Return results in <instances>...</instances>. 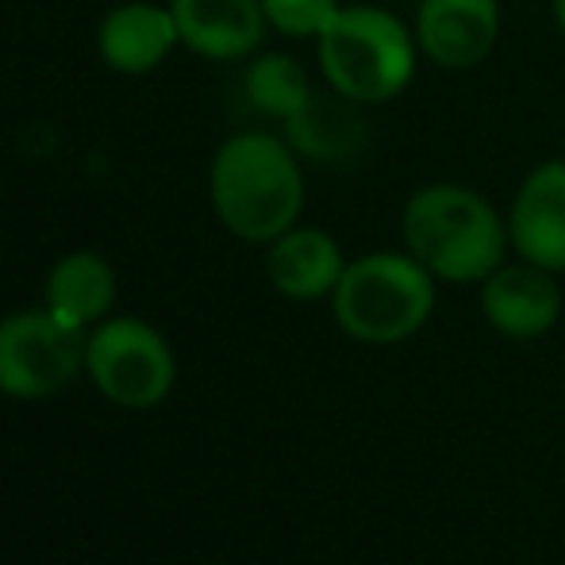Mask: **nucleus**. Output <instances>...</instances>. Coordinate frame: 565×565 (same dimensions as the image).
Here are the masks:
<instances>
[{
	"mask_svg": "<svg viewBox=\"0 0 565 565\" xmlns=\"http://www.w3.org/2000/svg\"><path fill=\"white\" fill-rule=\"evenodd\" d=\"M209 201L235 238L269 246L305 216V158L285 135L235 131L209 162Z\"/></svg>",
	"mask_w": 565,
	"mask_h": 565,
	"instance_id": "nucleus-1",
	"label": "nucleus"
},
{
	"mask_svg": "<svg viewBox=\"0 0 565 565\" xmlns=\"http://www.w3.org/2000/svg\"><path fill=\"white\" fill-rule=\"evenodd\" d=\"M401 246L439 285H481L512 254L504 212L466 181L412 189L401 209Z\"/></svg>",
	"mask_w": 565,
	"mask_h": 565,
	"instance_id": "nucleus-2",
	"label": "nucleus"
},
{
	"mask_svg": "<svg viewBox=\"0 0 565 565\" xmlns=\"http://www.w3.org/2000/svg\"><path fill=\"white\" fill-rule=\"evenodd\" d=\"M419 43L408 20L381 4H342L316 39V66L331 93L358 108L393 105L419 74Z\"/></svg>",
	"mask_w": 565,
	"mask_h": 565,
	"instance_id": "nucleus-3",
	"label": "nucleus"
},
{
	"mask_svg": "<svg viewBox=\"0 0 565 565\" xmlns=\"http://www.w3.org/2000/svg\"><path fill=\"white\" fill-rule=\"evenodd\" d=\"M439 281L408 250L358 254L331 292L339 331L365 347H396L431 323Z\"/></svg>",
	"mask_w": 565,
	"mask_h": 565,
	"instance_id": "nucleus-4",
	"label": "nucleus"
},
{
	"mask_svg": "<svg viewBox=\"0 0 565 565\" xmlns=\"http://www.w3.org/2000/svg\"><path fill=\"white\" fill-rule=\"evenodd\" d=\"M85 370L105 401L119 408H154L178 381L170 342L135 316H108L85 339Z\"/></svg>",
	"mask_w": 565,
	"mask_h": 565,
	"instance_id": "nucleus-5",
	"label": "nucleus"
},
{
	"mask_svg": "<svg viewBox=\"0 0 565 565\" xmlns=\"http://www.w3.org/2000/svg\"><path fill=\"white\" fill-rule=\"evenodd\" d=\"M85 365V331L51 308L0 320V393L12 401H46L62 393Z\"/></svg>",
	"mask_w": 565,
	"mask_h": 565,
	"instance_id": "nucleus-6",
	"label": "nucleus"
},
{
	"mask_svg": "<svg viewBox=\"0 0 565 565\" xmlns=\"http://www.w3.org/2000/svg\"><path fill=\"white\" fill-rule=\"evenodd\" d=\"M412 31L424 62L447 74H469L497 51L504 31V4L500 0H419Z\"/></svg>",
	"mask_w": 565,
	"mask_h": 565,
	"instance_id": "nucleus-7",
	"label": "nucleus"
},
{
	"mask_svg": "<svg viewBox=\"0 0 565 565\" xmlns=\"http://www.w3.org/2000/svg\"><path fill=\"white\" fill-rule=\"evenodd\" d=\"M477 289H481L484 323L500 339L535 342L546 339L562 323V274H551V269L535 266V262L508 258Z\"/></svg>",
	"mask_w": 565,
	"mask_h": 565,
	"instance_id": "nucleus-8",
	"label": "nucleus"
},
{
	"mask_svg": "<svg viewBox=\"0 0 565 565\" xmlns=\"http://www.w3.org/2000/svg\"><path fill=\"white\" fill-rule=\"evenodd\" d=\"M504 220L515 258L565 274V158H543L523 173Z\"/></svg>",
	"mask_w": 565,
	"mask_h": 565,
	"instance_id": "nucleus-9",
	"label": "nucleus"
},
{
	"mask_svg": "<svg viewBox=\"0 0 565 565\" xmlns=\"http://www.w3.org/2000/svg\"><path fill=\"white\" fill-rule=\"evenodd\" d=\"M189 54L209 62H246L266 43L262 0H166Z\"/></svg>",
	"mask_w": 565,
	"mask_h": 565,
	"instance_id": "nucleus-10",
	"label": "nucleus"
},
{
	"mask_svg": "<svg viewBox=\"0 0 565 565\" xmlns=\"http://www.w3.org/2000/svg\"><path fill=\"white\" fill-rule=\"evenodd\" d=\"M181 46L178 23L170 4H150V0H124L108 8L97 28V54L119 77H147L166 66Z\"/></svg>",
	"mask_w": 565,
	"mask_h": 565,
	"instance_id": "nucleus-11",
	"label": "nucleus"
},
{
	"mask_svg": "<svg viewBox=\"0 0 565 565\" xmlns=\"http://www.w3.org/2000/svg\"><path fill=\"white\" fill-rule=\"evenodd\" d=\"M347 250L339 238L323 227L297 224L285 235H277L266 246V277L285 300H331L342 269H347Z\"/></svg>",
	"mask_w": 565,
	"mask_h": 565,
	"instance_id": "nucleus-12",
	"label": "nucleus"
},
{
	"mask_svg": "<svg viewBox=\"0 0 565 565\" xmlns=\"http://www.w3.org/2000/svg\"><path fill=\"white\" fill-rule=\"evenodd\" d=\"M46 308L70 328L105 323L116 305V269L97 250H70L46 274Z\"/></svg>",
	"mask_w": 565,
	"mask_h": 565,
	"instance_id": "nucleus-13",
	"label": "nucleus"
},
{
	"mask_svg": "<svg viewBox=\"0 0 565 565\" xmlns=\"http://www.w3.org/2000/svg\"><path fill=\"white\" fill-rule=\"evenodd\" d=\"M285 139L305 162H347L365 139L362 108L342 100L339 93H316V100L292 124H285Z\"/></svg>",
	"mask_w": 565,
	"mask_h": 565,
	"instance_id": "nucleus-14",
	"label": "nucleus"
},
{
	"mask_svg": "<svg viewBox=\"0 0 565 565\" xmlns=\"http://www.w3.org/2000/svg\"><path fill=\"white\" fill-rule=\"evenodd\" d=\"M243 97L258 116L277 119L285 127L316 100V85L297 54L258 51L243 66Z\"/></svg>",
	"mask_w": 565,
	"mask_h": 565,
	"instance_id": "nucleus-15",
	"label": "nucleus"
},
{
	"mask_svg": "<svg viewBox=\"0 0 565 565\" xmlns=\"http://www.w3.org/2000/svg\"><path fill=\"white\" fill-rule=\"evenodd\" d=\"M347 0H262L269 31L292 39V43H316L328 23L342 12Z\"/></svg>",
	"mask_w": 565,
	"mask_h": 565,
	"instance_id": "nucleus-16",
	"label": "nucleus"
},
{
	"mask_svg": "<svg viewBox=\"0 0 565 565\" xmlns=\"http://www.w3.org/2000/svg\"><path fill=\"white\" fill-rule=\"evenodd\" d=\"M551 20L558 28V35L565 39V0H551Z\"/></svg>",
	"mask_w": 565,
	"mask_h": 565,
	"instance_id": "nucleus-17",
	"label": "nucleus"
}]
</instances>
